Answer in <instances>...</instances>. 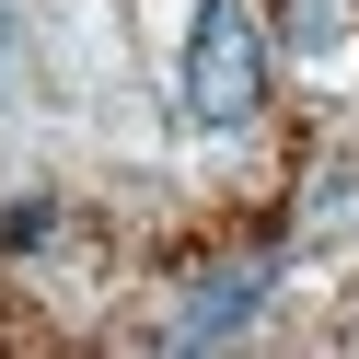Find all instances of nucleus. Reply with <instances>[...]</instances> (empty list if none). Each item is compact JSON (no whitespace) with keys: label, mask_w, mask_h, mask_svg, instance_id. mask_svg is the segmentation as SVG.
<instances>
[{"label":"nucleus","mask_w":359,"mask_h":359,"mask_svg":"<svg viewBox=\"0 0 359 359\" xmlns=\"http://www.w3.org/2000/svg\"><path fill=\"white\" fill-rule=\"evenodd\" d=\"M266 302V266H220V278H197V302L174 313V348H220V336H243Z\"/></svg>","instance_id":"2"},{"label":"nucleus","mask_w":359,"mask_h":359,"mask_svg":"<svg viewBox=\"0 0 359 359\" xmlns=\"http://www.w3.org/2000/svg\"><path fill=\"white\" fill-rule=\"evenodd\" d=\"M266 104V35L243 0H197V24H186V116L197 128H255Z\"/></svg>","instance_id":"1"},{"label":"nucleus","mask_w":359,"mask_h":359,"mask_svg":"<svg viewBox=\"0 0 359 359\" xmlns=\"http://www.w3.org/2000/svg\"><path fill=\"white\" fill-rule=\"evenodd\" d=\"M336 24H348L336 0H290V47H302V58H325V47H336Z\"/></svg>","instance_id":"3"}]
</instances>
